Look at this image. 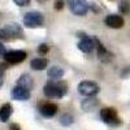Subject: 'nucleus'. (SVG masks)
<instances>
[{
    "instance_id": "nucleus-9",
    "label": "nucleus",
    "mask_w": 130,
    "mask_h": 130,
    "mask_svg": "<svg viewBox=\"0 0 130 130\" xmlns=\"http://www.w3.org/2000/svg\"><path fill=\"white\" fill-rule=\"evenodd\" d=\"M12 98L16 100H29L30 99V90H26L21 86H16L12 90Z\"/></svg>"
},
{
    "instance_id": "nucleus-4",
    "label": "nucleus",
    "mask_w": 130,
    "mask_h": 130,
    "mask_svg": "<svg viewBox=\"0 0 130 130\" xmlns=\"http://www.w3.org/2000/svg\"><path fill=\"white\" fill-rule=\"evenodd\" d=\"M70 10L77 16H85L89 12V3L86 0H68Z\"/></svg>"
},
{
    "instance_id": "nucleus-13",
    "label": "nucleus",
    "mask_w": 130,
    "mask_h": 130,
    "mask_svg": "<svg viewBox=\"0 0 130 130\" xmlns=\"http://www.w3.org/2000/svg\"><path fill=\"white\" fill-rule=\"evenodd\" d=\"M10 115H12V105H10L9 103L3 104L2 108H0V120H2L3 122H7L9 120Z\"/></svg>"
},
{
    "instance_id": "nucleus-23",
    "label": "nucleus",
    "mask_w": 130,
    "mask_h": 130,
    "mask_svg": "<svg viewBox=\"0 0 130 130\" xmlns=\"http://www.w3.org/2000/svg\"><path fill=\"white\" fill-rule=\"evenodd\" d=\"M5 52H7V51H5V47L3 46V43L0 42V56H4Z\"/></svg>"
},
{
    "instance_id": "nucleus-17",
    "label": "nucleus",
    "mask_w": 130,
    "mask_h": 130,
    "mask_svg": "<svg viewBox=\"0 0 130 130\" xmlns=\"http://www.w3.org/2000/svg\"><path fill=\"white\" fill-rule=\"evenodd\" d=\"M73 122H74L73 116H72V115H69V113L62 115V116H61V118H60V124H61V125H64V126H69V125H72Z\"/></svg>"
},
{
    "instance_id": "nucleus-3",
    "label": "nucleus",
    "mask_w": 130,
    "mask_h": 130,
    "mask_svg": "<svg viewBox=\"0 0 130 130\" xmlns=\"http://www.w3.org/2000/svg\"><path fill=\"white\" fill-rule=\"evenodd\" d=\"M43 22H44V18L39 12H29L24 16V24L27 27H38L42 26Z\"/></svg>"
},
{
    "instance_id": "nucleus-18",
    "label": "nucleus",
    "mask_w": 130,
    "mask_h": 130,
    "mask_svg": "<svg viewBox=\"0 0 130 130\" xmlns=\"http://www.w3.org/2000/svg\"><path fill=\"white\" fill-rule=\"evenodd\" d=\"M118 8H120V12L121 13H129L130 12V5H129L127 2H121Z\"/></svg>"
},
{
    "instance_id": "nucleus-19",
    "label": "nucleus",
    "mask_w": 130,
    "mask_h": 130,
    "mask_svg": "<svg viewBox=\"0 0 130 130\" xmlns=\"http://www.w3.org/2000/svg\"><path fill=\"white\" fill-rule=\"evenodd\" d=\"M48 51H50V47H48L47 44H40V46L38 47V52L42 53V55H46Z\"/></svg>"
},
{
    "instance_id": "nucleus-2",
    "label": "nucleus",
    "mask_w": 130,
    "mask_h": 130,
    "mask_svg": "<svg viewBox=\"0 0 130 130\" xmlns=\"http://www.w3.org/2000/svg\"><path fill=\"white\" fill-rule=\"evenodd\" d=\"M100 118L103 120V122L111 126H117L121 124V120L115 108H103V109H100Z\"/></svg>"
},
{
    "instance_id": "nucleus-20",
    "label": "nucleus",
    "mask_w": 130,
    "mask_h": 130,
    "mask_svg": "<svg viewBox=\"0 0 130 130\" xmlns=\"http://www.w3.org/2000/svg\"><path fill=\"white\" fill-rule=\"evenodd\" d=\"M13 2H14L18 7H26V5H29L30 0H13Z\"/></svg>"
},
{
    "instance_id": "nucleus-7",
    "label": "nucleus",
    "mask_w": 130,
    "mask_h": 130,
    "mask_svg": "<svg viewBox=\"0 0 130 130\" xmlns=\"http://www.w3.org/2000/svg\"><path fill=\"white\" fill-rule=\"evenodd\" d=\"M105 25L112 29H121L124 26V18L118 14H109L105 17Z\"/></svg>"
},
{
    "instance_id": "nucleus-22",
    "label": "nucleus",
    "mask_w": 130,
    "mask_h": 130,
    "mask_svg": "<svg viewBox=\"0 0 130 130\" xmlns=\"http://www.w3.org/2000/svg\"><path fill=\"white\" fill-rule=\"evenodd\" d=\"M3 70H4V67L0 65V87H2V85H3Z\"/></svg>"
},
{
    "instance_id": "nucleus-16",
    "label": "nucleus",
    "mask_w": 130,
    "mask_h": 130,
    "mask_svg": "<svg viewBox=\"0 0 130 130\" xmlns=\"http://www.w3.org/2000/svg\"><path fill=\"white\" fill-rule=\"evenodd\" d=\"M96 105H98V102L95 99H86L82 103V107H83L85 111H92Z\"/></svg>"
},
{
    "instance_id": "nucleus-14",
    "label": "nucleus",
    "mask_w": 130,
    "mask_h": 130,
    "mask_svg": "<svg viewBox=\"0 0 130 130\" xmlns=\"http://www.w3.org/2000/svg\"><path fill=\"white\" fill-rule=\"evenodd\" d=\"M30 67H31V69H34V70H43V69L47 68V60L43 59V57L34 59V60H31Z\"/></svg>"
},
{
    "instance_id": "nucleus-15",
    "label": "nucleus",
    "mask_w": 130,
    "mask_h": 130,
    "mask_svg": "<svg viewBox=\"0 0 130 130\" xmlns=\"http://www.w3.org/2000/svg\"><path fill=\"white\" fill-rule=\"evenodd\" d=\"M47 75H48L51 79H60L62 75H64V69L60 68V67H52V68L48 69Z\"/></svg>"
},
{
    "instance_id": "nucleus-24",
    "label": "nucleus",
    "mask_w": 130,
    "mask_h": 130,
    "mask_svg": "<svg viewBox=\"0 0 130 130\" xmlns=\"http://www.w3.org/2000/svg\"><path fill=\"white\" fill-rule=\"evenodd\" d=\"M9 130H21V129H20V126L17 124H12L9 126Z\"/></svg>"
},
{
    "instance_id": "nucleus-25",
    "label": "nucleus",
    "mask_w": 130,
    "mask_h": 130,
    "mask_svg": "<svg viewBox=\"0 0 130 130\" xmlns=\"http://www.w3.org/2000/svg\"><path fill=\"white\" fill-rule=\"evenodd\" d=\"M38 2H46V0H38Z\"/></svg>"
},
{
    "instance_id": "nucleus-11",
    "label": "nucleus",
    "mask_w": 130,
    "mask_h": 130,
    "mask_svg": "<svg viewBox=\"0 0 130 130\" xmlns=\"http://www.w3.org/2000/svg\"><path fill=\"white\" fill-rule=\"evenodd\" d=\"M4 29L8 32V35H9L10 39H13V38H21V35H22V29H21L18 25H16V24L7 25Z\"/></svg>"
},
{
    "instance_id": "nucleus-21",
    "label": "nucleus",
    "mask_w": 130,
    "mask_h": 130,
    "mask_svg": "<svg viewBox=\"0 0 130 130\" xmlns=\"http://www.w3.org/2000/svg\"><path fill=\"white\" fill-rule=\"evenodd\" d=\"M62 7H64V0H56L55 9H56V10H60V9H62Z\"/></svg>"
},
{
    "instance_id": "nucleus-12",
    "label": "nucleus",
    "mask_w": 130,
    "mask_h": 130,
    "mask_svg": "<svg viewBox=\"0 0 130 130\" xmlns=\"http://www.w3.org/2000/svg\"><path fill=\"white\" fill-rule=\"evenodd\" d=\"M17 86H21V87H24L26 90H31L34 87V81H32V78L29 74H24V75H21V78L18 79Z\"/></svg>"
},
{
    "instance_id": "nucleus-1",
    "label": "nucleus",
    "mask_w": 130,
    "mask_h": 130,
    "mask_svg": "<svg viewBox=\"0 0 130 130\" xmlns=\"http://www.w3.org/2000/svg\"><path fill=\"white\" fill-rule=\"evenodd\" d=\"M46 96L48 98H62L67 94V83L65 82H48L43 89Z\"/></svg>"
},
{
    "instance_id": "nucleus-5",
    "label": "nucleus",
    "mask_w": 130,
    "mask_h": 130,
    "mask_svg": "<svg viewBox=\"0 0 130 130\" xmlns=\"http://www.w3.org/2000/svg\"><path fill=\"white\" fill-rule=\"evenodd\" d=\"M78 92L85 96H94L99 92V86L91 81H83L78 85Z\"/></svg>"
},
{
    "instance_id": "nucleus-8",
    "label": "nucleus",
    "mask_w": 130,
    "mask_h": 130,
    "mask_svg": "<svg viewBox=\"0 0 130 130\" xmlns=\"http://www.w3.org/2000/svg\"><path fill=\"white\" fill-rule=\"evenodd\" d=\"M78 48L79 51L85 52V53H89L95 48V39L89 38V37H83L81 39V42L78 43Z\"/></svg>"
},
{
    "instance_id": "nucleus-10",
    "label": "nucleus",
    "mask_w": 130,
    "mask_h": 130,
    "mask_svg": "<svg viewBox=\"0 0 130 130\" xmlns=\"http://www.w3.org/2000/svg\"><path fill=\"white\" fill-rule=\"evenodd\" d=\"M57 112V105L53 103H46L40 107V113L44 117H53Z\"/></svg>"
},
{
    "instance_id": "nucleus-6",
    "label": "nucleus",
    "mask_w": 130,
    "mask_h": 130,
    "mask_svg": "<svg viewBox=\"0 0 130 130\" xmlns=\"http://www.w3.org/2000/svg\"><path fill=\"white\" fill-rule=\"evenodd\" d=\"M4 59L9 64H18V62H22L26 59V52L25 51H9L5 52Z\"/></svg>"
}]
</instances>
